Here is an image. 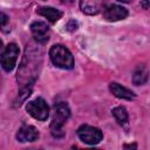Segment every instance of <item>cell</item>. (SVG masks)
<instances>
[{
    "instance_id": "1",
    "label": "cell",
    "mask_w": 150,
    "mask_h": 150,
    "mask_svg": "<svg viewBox=\"0 0 150 150\" xmlns=\"http://www.w3.org/2000/svg\"><path fill=\"white\" fill-rule=\"evenodd\" d=\"M70 116V110L67 103L60 102L54 105V114H53V120L50 123V131L52 135L56 138H61L64 136L63 131V124Z\"/></svg>"
},
{
    "instance_id": "2",
    "label": "cell",
    "mask_w": 150,
    "mask_h": 150,
    "mask_svg": "<svg viewBox=\"0 0 150 150\" xmlns=\"http://www.w3.org/2000/svg\"><path fill=\"white\" fill-rule=\"evenodd\" d=\"M52 62L62 69H71L74 67V57L68 48L62 45H54L49 50Z\"/></svg>"
},
{
    "instance_id": "3",
    "label": "cell",
    "mask_w": 150,
    "mask_h": 150,
    "mask_svg": "<svg viewBox=\"0 0 150 150\" xmlns=\"http://www.w3.org/2000/svg\"><path fill=\"white\" fill-rule=\"evenodd\" d=\"M28 114L39 121H46L49 116V108L46 101L41 97H38L33 101H29L26 107Z\"/></svg>"
},
{
    "instance_id": "4",
    "label": "cell",
    "mask_w": 150,
    "mask_h": 150,
    "mask_svg": "<svg viewBox=\"0 0 150 150\" xmlns=\"http://www.w3.org/2000/svg\"><path fill=\"white\" fill-rule=\"evenodd\" d=\"M77 135H79V137L82 142H84L87 144H90V145L100 143L103 138V134L98 128L87 125V124L81 125L77 129Z\"/></svg>"
},
{
    "instance_id": "5",
    "label": "cell",
    "mask_w": 150,
    "mask_h": 150,
    "mask_svg": "<svg viewBox=\"0 0 150 150\" xmlns=\"http://www.w3.org/2000/svg\"><path fill=\"white\" fill-rule=\"evenodd\" d=\"M18 56H19V47H18L15 43H9V45L5 48L4 53L1 54L0 62H1L2 69H4L5 71H11V70H13V68L15 67Z\"/></svg>"
},
{
    "instance_id": "6",
    "label": "cell",
    "mask_w": 150,
    "mask_h": 150,
    "mask_svg": "<svg viewBox=\"0 0 150 150\" xmlns=\"http://www.w3.org/2000/svg\"><path fill=\"white\" fill-rule=\"evenodd\" d=\"M108 0H80V8L84 14L88 15H96L102 9Z\"/></svg>"
},
{
    "instance_id": "7",
    "label": "cell",
    "mask_w": 150,
    "mask_h": 150,
    "mask_svg": "<svg viewBox=\"0 0 150 150\" xmlns=\"http://www.w3.org/2000/svg\"><path fill=\"white\" fill-rule=\"evenodd\" d=\"M103 15L107 21H118L128 16V11L127 8L120 5H110L107 8H104Z\"/></svg>"
},
{
    "instance_id": "8",
    "label": "cell",
    "mask_w": 150,
    "mask_h": 150,
    "mask_svg": "<svg viewBox=\"0 0 150 150\" xmlns=\"http://www.w3.org/2000/svg\"><path fill=\"white\" fill-rule=\"evenodd\" d=\"M30 30L33 33V36L35 41L39 43H46L49 39L48 35V26L42 21H35L30 25Z\"/></svg>"
},
{
    "instance_id": "9",
    "label": "cell",
    "mask_w": 150,
    "mask_h": 150,
    "mask_svg": "<svg viewBox=\"0 0 150 150\" xmlns=\"http://www.w3.org/2000/svg\"><path fill=\"white\" fill-rule=\"evenodd\" d=\"M16 138L20 142H34L39 138V131L33 125H22L16 134Z\"/></svg>"
},
{
    "instance_id": "10",
    "label": "cell",
    "mask_w": 150,
    "mask_h": 150,
    "mask_svg": "<svg viewBox=\"0 0 150 150\" xmlns=\"http://www.w3.org/2000/svg\"><path fill=\"white\" fill-rule=\"evenodd\" d=\"M109 89H110V91H111L116 97H118V98L129 100V101L135 98V94H134L131 90H129L128 88H125V87H123V86H121V84H118V83H116V82H111V83L109 84Z\"/></svg>"
},
{
    "instance_id": "11",
    "label": "cell",
    "mask_w": 150,
    "mask_h": 150,
    "mask_svg": "<svg viewBox=\"0 0 150 150\" xmlns=\"http://www.w3.org/2000/svg\"><path fill=\"white\" fill-rule=\"evenodd\" d=\"M36 13L47 18L50 22H56L59 19H61L62 16V13L56 9V8H53V7H39L36 9Z\"/></svg>"
},
{
    "instance_id": "12",
    "label": "cell",
    "mask_w": 150,
    "mask_h": 150,
    "mask_svg": "<svg viewBox=\"0 0 150 150\" xmlns=\"http://www.w3.org/2000/svg\"><path fill=\"white\" fill-rule=\"evenodd\" d=\"M148 68L144 66V64H141L136 68V70L134 71V75H132V82L136 84V86H139V84H144L146 81H148Z\"/></svg>"
},
{
    "instance_id": "13",
    "label": "cell",
    "mask_w": 150,
    "mask_h": 150,
    "mask_svg": "<svg viewBox=\"0 0 150 150\" xmlns=\"http://www.w3.org/2000/svg\"><path fill=\"white\" fill-rule=\"evenodd\" d=\"M112 115H114V117L116 118V121L121 125H124V124L128 123L129 117H128V112H127L125 108H123V107H116V108H114L112 109Z\"/></svg>"
},
{
    "instance_id": "14",
    "label": "cell",
    "mask_w": 150,
    "mask_h": 150,
    "mask_svg": "<svg viewBox=\"0 0 150 150\" xmlns=\"http://www.w3.org/2000/svg\"><path fill=\"white\" fill-rule=\"evenodd\" d=\"M7 22H8V16L5 13L0 12V28L1 27H5L7 25Z\"/></svg>"
},
{
    "instance_id": "15",
    "label": "cell",
    "mask_w": 150,
    "mask_h": 150,
    "mask_svg": "<svg viewBox=\"0 0 150 150\" xmlns=\"http://www.w3.org/2000/svg\"><path fill=\"white\" fill-rule=\"evenodd\" d=\"M67 28H68V30H70V32L76 30V29H77V22H76L75 20H70V21L67 23Z\"/></svg>"
},
{
    "instance_id": "16",
    "label": "cell",
    "mask_w": 150,
    "mask_h": 150,
    "mask_svg": "<svg viewBox=\"0 0 150 150\" xmlns=\"http://www.w3.org/2000/svg\"><path fill=\"white\" fill-rule=\"evenodd\" d=\"M141 5H142V7H143L144 9H148V8H149V0H143Z\"/></svg>"
},
{
    "instance_id": "17",
    "label": "cell",
    "mask_w": 150,
    "mask_h": 150,
    "mask_svg": "<svg viewBox=\"0 0 150 150\" xmlns=\"http://www.w3.org/2000/svg\"><path fill=\"white\" fill-rule=\"evenodd\" d=\"M4 50H5V47H4V43H2V41L0 40V56H1V54L4 53Z\"/></svg>"
},
{
    "instance_id": "18",
    "label": "cell",
    "mask_w": 150,
    "mask_h": 150,
    "mask_svg": "<svg viewBox=\"0 0 150 150\" xmlns=\"http://www.w3.org/2000/svg\"><path fill=\"white\" fill-rule=\"evenodd\" d=\"M124 148H136V144H132V145H124Z\"/></svg>"
},
{
    "instance_id": "19",
    "label": "cell",
    "mask_w": 150,
    "mask_h": 150,
    "mask_svg": "<svg viewBox=\"0 0 150 150\" xmlns=\"http://www.w3.org/2000/svg\"><path fill=\"white\" fill-rule=\"evenodd\" d=\"M118 1H121V2H129L130 0H118Z\"/></svg>"
}]
</instances>
